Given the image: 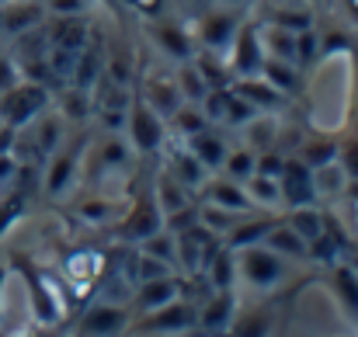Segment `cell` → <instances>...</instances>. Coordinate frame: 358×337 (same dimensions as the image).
I'll use <instances>...</instances> for the list:
<instances>
[{
	"mask_svg": "<svg viewBox=\"0 0 358 337\" xmlns=\"http://www.w3.org/2000/svg\"><path fill=\"white\" fill-rule=\"evenodd\" d=\"M234 250V264H237V278L243 285H250L254 292H275L285 282V268L289 261L282 254H275L264 243H247V247H230Z\"/></svg>",
	"mask_w": 358,
	"mask_h": 337,
	"instance_id": "1",
	"label": "cell"
},
{
	"mask_svg": "<svg viewBox=\"0 0 358 337\" xmlns=\"http://www.w3.org/2000/svg\"><path fill=\"white\" fill-rule=\"evenodd\" d=\"M240 28V10L237 7H223V3H213L202 10V17L195 21L192 35H195V49H206V52H216V56H227L230 59V45L237 38Z\"/></svg>",
	"mask_w": 358,
	"mask_h": 337,
	"instance_id": "2",
	"label": "cell"
},
{
	"mask_svg": "<svg viewBox=\"0 0 358 337\" xmlns=\"http://www.w3.org/2000/svg\"><path fill=\"white\" fill-rule=\"evenodd\" d=\"M45 174H42V192L52 199V202H59V199H66L70 192H73V185H77V178L84 174V143L80 146H73V143H63V146H56L45 160Z\"/></svg>",
	"mask_w": 358,
	"mask_h": 337,
	"instance_id": "3",
	"label": "cell"
},
{
	"mask_svg": "<svg viewBox=\"0 0 358 337\" xmlns=\"http://www.w3.org/2000/svg\"><path fill=\"white\" fill-rule=\"evenodd\" d=\"M125 139L132 143V150L143 153H160L167 143V122L164 115H157L143 98H132L129 112H125V125H122Z\"/></svg>",
	"mask_w": 358,
	"mask_h": 337,
	"instance_id": "4",
	"label": "cell"
},
{
	"mask_svg": "<svg viewBox=\"0 0 358 337\" xmlns=\"http://www.w3.org/2000/svg\"><path fill=\"white\" fill-rule=\"evenodd\" d=\"M49 105V91H45V84H38V80H17L14 87H7L3 94H0V118L10 125V129H24L35 115L42 112Z\"/></svg>",
	"mask_w": 358,
	"mask_h": 337,
	"instance_id": "5",
	"label": "cell"
},
{
	"mask_svg": "<svg viewBox=\"0 0 358 337\" xmlns=\"http://www.w3.org/2000/svg\"><path fill=\"white\" fill-rule=\"evenodd\" d=\"M146 38L157 45V52H164L171 63H185L195 56V35L192 28H185V21L167 17V14H153L146 17Z\"/></svg>",
	"mask_w": 358,
	"mask_h": 337,
	"instance_id": "6",
	"label": "cell"
},
{
	"mask_svg": "<svg viewBox=\"0 0 358 337\" xmlns=\"http://www.w3.org/2000/svg\"><path fill=\"white\" fill-rule=\"evenodd\" d=\"M139 98L157 115H164V122H167V115L174 112L178 105H185L181 87H178V70L167 66V63L146 66L143 70V84H139Z\"/></svg>",
	"mask_w": 358,
	"mask_h": 337,
	"instance_id": "7",
	"label": "cell"
},
{
	"mask_svg": "<svg viewBox=\"0 0 358 337\" xmlns=\"http://www.w3.org/2000/svg\"><path fill=\"white\" fill-rule=\"evenodd\" d=\"M125 327H132V306L112 303V299L91 303L84 317L77 320V334H122Z\"/></svg>",
	"mask_w": 358,
	"mask_h": 337,
	"instance_id": "8",
	"label": "cell"
},
{
	"mask_svg": "<svg viewBox=\"0 0 358 337\" xmlns=\"http://www.w3.org/2000/svg\"><path fill=\"white\" fill-rule=\"evenodd\" d=\"M181 296H185V289H181L178 275H164V278H153V282H139V285H136V296L129 299V306H132V324H136L139 317H150V313L164 310L167 303H174V299H181Z\"/></svg>",
	"mask_w": 358,
	"mask_h": 337,
	"instance_id": "9",
	"label": "cell"
},
{
	"mask_svg": "<svg viewBox=\"0 0 358 337\" xmlns=\"http://www.w3.org/2000/svg\"><path fill=\"white\" fill-rule=\"evenodd\" d=\"M234 317H237L234 289H213V296L206 303H199V310H195V331L227 334V331H234Z\"/></svg>",
	"mask_w": 358,
	"mask_h": 337,
	"instance_id": "10",
	"label": "cell"
},
{
	"mask_svg": "<svg viewBox=\"0 0 358 337\" xmlns=\"http://www.w3.org/2000/svg\"><path fill=\"white\" fill-rule=\"evenodd\" d=\"M45 21L42 0H7L0 3V31L7 38H21Z\"/></svg>",
	"mask_w": 358,
	"mask_h": 337,
	"instance_id": "11",
	"label": "cell"
},
{
	"mask_svg": "<svg viewBox=\"0 0 358 337\" xmlns=\"http://www.w3.org/2000/svg\"><path fill=\"white\" fill-rule=\"evenodd\" d=\"M282 202L289 209H299V206H317V192H313V174L303 160H285L282 167Z\"/></svg>",
	"mask_w": 358,
	"mask_h": 337,
	"instance_id": "12",
	"label": "cell"
},
{
	"mask_svg": "<svg viewBox=\"0 0 358 337\" xmlns=\"http://www.w3.org/2000/svg\"><path fill=\"white\" fill-rule=\"evenodd\" d=\"M195 310L199 306H192L185 299H174L164 310H157L150 317H139V327L153 331V334H185V331H195Z\"/></svg>",
	"mask_w": 358,
	"mask_h": 337,
	"instance_id": "13",
	"label": "cell"
},
{
	"mask_svg": "<svg viewBox=\"0 0 358 337\" xmlns=\"http://www.w3.org/2000/svg\"><path fill=\"white\" fill-rule=\"evenodd\" d=\"M101 271H105V257L98 250H73L63 264V275H66V282L73 285L77 296H87L101 282Z\"/></svg>",
	"mask_w": 358,
	"mask_h": 337,
	"instance_id": "14",
	"label": "cell"
},
{
	"mask_svg": "<svg viewBox=\"0 0 358 337\" xmlns=\"http://www.w3.org/2000/svg\"><path fill=\"white\" fill-rule=\"evenodd\" d=\"M132 199H122V195H112V192H94L87 202L77 206V216L91 226H115L129 213Z\"/></svg>",
	"mask_w": 358,
	"mask_h": 337,
	"instance_id": "15",
	"label": "cell"
},
{
	"mask_svg": "<svg viewBox=\"0 0 358 337\" xmlns=\"http://www.w3.org/2000/svg\"><path fill=\"white\" fill-rule=\"evenodd\" d=\"M310 174H313V192H317V202L324 199L327 206H334L341 195H348V188H352V178H348V171H345V164L334 157V160H327V164H320V167H310Z\"/></svg>",
	"mask_w": 358,
	"mask_h": 337,
	"instance_id": "16",
	"label": "cell"
},
{
	"mask_svg": "<svg viewBox=\"0 0 358 337\" xmlns=\"http://www.w3.org/2000/svg\"><path fill=\"white\" fill-rule=\"evenodd\" d=\"M160 226H164V216H160L157 202L146 199V202H139L136 209L129 206V213L115 223V233L125 236V240H146V236H150L153 229H160Z\"/></svg>",
	"mask_w": 358,
	"mask_h": 337,
	"instance_id": "17",
	"label": "cell"
},
{
	"mask_svg": "<svg viewBox=\"0 0 358 337\" xmlns=\"http://www.w3.org/2000/svg\"><path fill=\"white\" fill-rule=\"evenodd\" d=\"M230 87L237 91L240 98H247L257 112H275V108H282V101H285V94H282L278 87H271L261 73H250V77H234V80H230Z\"/></svg>",
	"mask_w": 358,
	"mask_h": 337,
	"instance_id": "18",
	"label": "cell"
},
{
	"mask_svg": "<svg viewBox=\"0 0 358 337\" xmlns=\"http://www.w3.org/2000/svg\"><path fill=\"white\" fill-rule=\"evenodd\" d=\"M153 202H157L160 216L167 220V216H174L178 209L192 206V192H188L167 167H160V171H157V181H153Z\"/></svg>",
	"mask_w": 358,
	"mask_h": 337,
	"instance_id": "19",
	"label": "cell"
},
{
	"mask_svg": "<svg viewBox=\"0 0 358 337\" xmlns=\"http://www.w3.org/2000/svg\"><path fill=\"white\" fill-rule=\"evenodd\" d=\"M209 171H220V164H223V157H227V150H230V143L220 136V132H213V125H206L202 132H195V136H188V139H181Z\"/></svg>",
	"mask_w": 358,
	"mask_h": 337,
	"instance_id": "20",
	"label": "cell"
},
{
	"mask_svg": "<svg viewBox=\"0 0 358 337\" xmlns=\"http://www.w3.org/2000/svg\"><path fill=\"white\" fill-rule=\"evenodd\" d=\"M243 192H247V199H250V206H254V209H264V213H278V209H285L278 178L250 174V178L243 181Z\"/></svg>",
	"mask_w": 358,
	"mask_h": 337,
	"instance_id": "21",
	"label": "cell"
},
{
	"mask_svg": "<svg viewBox=\"0 0 358 337\" xmlns=\"http://www.w3.org/2000/svg\"><path fill=\"white\" fill-rule=\"evenodd\" d=\"M261 243L271 247L275 254H282L285 261H306V240H303L289 223H271Z\"/></svg>",
	"mask_w": 358,
	"mask_h": 337,
	"instance_id": "22",
	"label": "cell"
},
{
	"mask_svg": "<svg viewBox=\"0 0 358 337\" xmlns=\"http://www.w3.org/2000/svg\"><path fill=\"white\" fill-rule=\"evenodd\" d=\"M240 132H243V146H250L254 153L275 150V143H278V118H268V112H257L254 118H247L240 125Z\"/></svg>",
	"mask_w": 358,
	"mask_h": 337,
	"instance_id": "23",
	"label": "cell"
},
{
	"mask_svg": "<svg viewBox=\"0 0 358 337\" xmlns=\"http://www.w3.org/2000/svg\"><path fill=\"white\" fill-rule=\"evenodd\" d=\"M56 112L66 122H87L91 118V91L77 87V84H63V91L56 98Z\"/></svg>",
	"mask_w": 358,
	"mask_h": 337,
	"instance_id": "24",
	"label": "cell"
},
{
	"mask_svg": "<svg viewBox=\"0 0 358 337\" xmlns=\"http://www.w3.org/2000/svg\"><path fill=\"white\" fill-rule=\"evenodd\" d=\"M143 247V254H150V257H157V261H164V264H171V268H178V233L174 229H167V226H160V229H153L146 240H139Z\"/></svg>",
	"mask_w": 358,
	"mask_h": 337,
	"instance_id": "25",
	"label": "cell"
},
{
	"mask_svg": "<svg viewBox=\"0 0 358 337\" xmlns=\"http://www.w3.org/2000/svg\"><path fill=\"white\" fill-rule=\"evenodd\" d=\"M331 271H334V292H338L341 306L358 320V268L355 264H338L334 261Z\"/></svg>",
	"mask_w": 358,
	"mask_h": 337,
	"instance_id": "26",
	"label": "cell"
},
{
	"mask_svg": "<svg viewBox=\"0 0 358 337\" xmlns=\"http://www.w3.org/2000/svg\"><path fill=\"white\" fill-rule=\"evenodd\" d=\"M257 73H261L271 87H278L285 98L296 94V87H299V70H296V63H285V59H264Z\"/></svg>",
	"mask_w": 358,
	"mask_h": 337,
	"instance_id": "27",
	"label": "cell"
},
{
	"mask_svg": "<svg viewBox=\"0 0 358 337\" xmlns=\"http://www.w3.org/2000/svg\"><path fill=\"white\" fill-rule=\"evenodd\" d=\"M220 171H223L227 178H234V181L243 185V181L257 171V153H254L250 146H230L227 157H223V164H220Z\"/></svg>",
	"mask_w": 358,
	"mask_h": 337,
	"instance_id": "28",
	"label": "cell"
},
{
	"mask_svg": "<svg viewBox=\"0 0 358 337\" xmlns=\"http://www.w3.org/2000/svg\"><path fill=\"white\" fill-rule=\"evenodd\" d=\"M289 226L303 236V240H310V236H317L324 226H327V220L313 209V206H299V209H292V216H289Z\"/></svg>",
	"mask_w": 358,
	"mask_h": 337,
	"instance_id": "29",
	"label": "cell"
},
{
	"mask_svg": "<svg viewBox=\"0 0 358 337\" xmlns=\"http://www.w3.org/2000/svg\"><path fill=\"white\" fill-rule=\"evenodd\" d=\"M275 220H240L234 229H230V247H247V243H261L268 226Z\"/></svg>",
	"mask_w": 358,
	"mask_h": 337,
	"instance_id": "30",
	"label": "cell"
},
{
	"mask_svg": "<svg viewBox=\"0 0 358 337\" xmlns=\"http://www.w3.org/2000/svg\"><path fill=\"white\" fill-rule=\"evenodd\" d=\"M17 174H21V160H17V153H14L10 146H3V150H0V195L14 192Z\"/></svg>",
	"mask_w": 358,
	"mask_h": 337,
	"instance_id": "31",
	"label": "cell"
},
{
	"mask_svg": "<svg viewBox=\"0 0 358 337\" xmlns=\"http://www.w3.org/2000/svg\"><path fill=\"white\" fill-rule=\"evenodd\" d=\"M338 157V146L334 143H324V139H317V143H310L306 146V153L299 157L306 167H320V164H327V160H334Z\"/></svg>",
	"mask_w": 358,
	"mask_h": 337,
	"instance_id": "32",
	"label": "cell"
},
{
	"mask_svg": "<svg viewBox=\"0 0 358 337\" xmlns=\"http://www.w3.org/2000/svg\"><path fill=\"white\" fill-rule=\"evenodd\" d=\"M45 14H87L91 0H42Z\"/></svg>",
	"mask_w": 358,
	"mask_h": 337,
	"instance_id": "33",
	"label": "cell"
},
{
	"mask_svg": "<svg viewBox=\"0 0 358 337\" xmlns=\"http://www.w3.org/2000/svg\"><path fill=\"white\" fill-rule=\"evenodd\" d=\"M282 167H285V157L275 153V150H264L257 157V171L254 174H268V178H282Z\"/></svg>",
	"mask_w": 358,
	"mask_h": 337,
	"instance_id": "34",
	"label": "cell"
},
{
	"mask_svg": "<svg viewBox=\"0 0 358 337\" xmlns=\"http://www.w3.org/2000/svg\"><path fill=\"white\" fill-rule=\"evenodd\" d=\"M17 80H21V73H17L14 56H3V52H0V94H3L7 87H14Z\"/></svg>",
	"mask_w": 358,
	"mask_h": 337,
	"instance_id": "35",
	"label": "cell"
},
{
	"mask_svg": "<svg viewBox=\"0 0 358 337\" xmlns=\"http://www.w3.org/2000/svg\"><path fill=\"white\" fill-rule=\"evenodd\" d=\"M341 7H345V17L358 24V0H341Z\"/></svg>",
	"mask_w": 358,
	"mask_h": 337,
	"instance_id": "36",
	"label": "cell"
},
{
	"mask_svg": "<svg viewBox=\"0 0 358 337\" xmlns=\"http://www.w3.org/2000/svg\"><path fill=\"white\" fill-rule=\"evenodd\" d=\"M345 171H348V178H358V146H352V157H348Z\"/></svg>",
	"mask_w": 358,
	"mask_h": 337,
	"instance_id": "37",
	"label": "cell"
},
{
	"mask_svg": "<svg viewBox=\"0 0 358 337\" xmlns=\"http://www.w3.org/2000/svg\"><path fill=\"white\" fill-rule=\"evenodd\" d=\"M213 3H223V7H243V3H250V0H213Z\"/></svg>",
	"mask_w": 358,
	"mask_h": 337,
	"instance_id": "38",
	"label": "cell"
},
{
	"mask_svg": "<svg viewBox=\"0 0 358 337\" xmlns=\"http://www.w3.org/2000/svg\"><path fill=\"white\" fill-rule=\"evenodd\" d=\"M3 282H7V271H0V313H3Z\"/></svg>",
	"mask_w": 358,
	"mask_h": 337,
	"instance_id": "39",
	"label": "cell"
},
{
	"mask_svg": "<svg viewBox=\"0 0 358 337\" xmlns=\"http://www.w3.org/2000/svg\"><path fill=\"white\" fill-rule=\"evenodd\" d=\"M0 3H7V0H0Z\"/></svg>",
	"mask_w": 358,
	"mask_h": 337,
	"instance_id": "40",
	"label": "cell"
}]
</instances>
